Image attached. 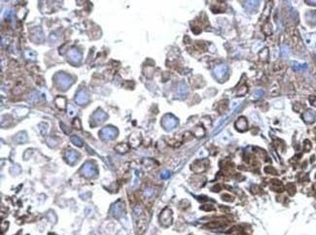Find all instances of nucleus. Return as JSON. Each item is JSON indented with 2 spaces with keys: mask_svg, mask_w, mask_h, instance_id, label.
I'll return each instance as SVG.
<instances>
[{
  "mask_svg": "<svg viewBox=\"0 0 316 235\" xmlns=\"http://www.w3.org/2000/svg\"><path fill=\"white\" fill-rule=\"evenodd\" d=\"M57 85L58 87H61V90H66L67 87H69L71 86V84H72V79H71L68 75L66 74H57Z\"/></svg>",
  "mask_w": 316,
  "mask_h": 235,
  "instance_id": "1",
  "label": "nucleus"
},
{
  "mask_svg": "<svg viewBox=\"0 0 316 235\" xmlns=\"http://www.w3.org/2000/svg\"><path fill=\"white\" fill-rule=\"evenodd\" d=\"M81 172L83 173V175L86 176V177H88V178H93V177H94L95 175H97V167H95L93 163H91V162H86V163L84 164V166L82 167Z\"/></svg>",
  "mask_w": 316,
  "mask_h": 235,
  "instance_id": "2",
  "label": "nucleus"
},
{
  "mask_svg": "<svg viewBox=\"0 0 316 235\" xmlns=\"http://www.w3.org/2000/svg\"><path fill=\"white\" fill-rule=\"evenodd\" d=\"M118 134V130L113 126H107L104 127L102 130L100 131V135L101 137L105 140H111L114 139Z\"/></svg>",
  "mask_w": 316,
  "mask_h": 235,
  "instance_id": "3",
  "label": "nucleus"
},
{
  "mask_svg": "<svg viewBox=\"0 0 316 235\" xmlns=\"http://www.w3.org/2000/svg\"><path fill=\"white\" fill-rule=\"evenodd\" d=\"M163 125L165 129H168V130H169V129H172L173 127H175V125H177V121L176 119L173 117V116H171V115H166L164 119H163Z\"/></svg>",
  "mask_w": 316,
  "mask_h": 235,
  "instance_id": "4",
  "label": "nucleus"
},
{
  "mask_svg": "<svg viewBox=\"0 0 316 235\" xmlns=\"http://www.w3.org/2000/svg\"><path fill=\"white\" fill-rule=\"evenodd\" d=\"M124 204L122 202H117L114 204V206L112 208V214L115 218H121L124 215Z\"/></svg>",
  "mask_w": 316,
  "mask_h": 235,
  "instance_id": "5",
  "label": "nucleus"
},
{
  "mask_svg": "<svg viewBox=\"0 0 316 235\" xmlns=\"http://www.w3.org/2000/svg\"><path fill=\"white\" fill-rule=\"evenodd\" d=\"M171 220H172L171 211L168 209H165L162 213V215H160V222H162L164 225H169L171 224Z\"/></svg>",
  "mask_w": 316,
  "mask_h": 235,
  "instance_id": "6",
  "label": "nucleus"
},
{
  "mask_svg": "<svg viewBox=\"0 0 316 235\" xmlns=\"http://www.w3.org/2000/svg\"><path fill=\"white\" fill-rule=\"evenodd\" d=\"M227 72H228V68H227L226 65H220V66H217L215 68V70H214V73H215V76L217 77V79L219 80H222L224 77H225V75L227 74Z\"/></svg>",
  "mask_w": 316,
  "mask_h": 235,
  "instance_id": "7",
  "label": "nucleus"
},
{
  "mask_svg": "<svg viewBox=\"0 0 316 235\" xmlns=\"http://www.w3.org/2000/svg\"><path fill=\"white\" fill-rule=\"evenodd\" d=\"M65 156H66V160L67 161L70 163V164H72L74 162H76L77 160H78V158H79V154L77 152L75 151H72V150H69L66 152V155H65Z\"/></svg>",
  "mask_w": 316,
  "mask_h": 235,
  "instance_id": "8",
  "label": "nucleus"
},
{
  "mask_svg": "<svg viewBox=\"0 0 316 235\" xmlns=\"http://www.w3.org/2000/svg\"><path fill=\"white\" fill-rule=\"evenodd\" d=\"M106 117H107L106 114H105L104 112H102L101 110L97 111V112H95V113L93 114V121H94L95 122H97V123H101V122H103V121L106 120Z\"/></svg>",
  "mask_w": 316,
  "mask_h": 235,
  "instance_id": "9",
  "label": "nucleus"
},
{
  "mask_svg": "<svg viewBox=\"0 0 316 235\" xmlns=\"http://www.w3.org/2000/svg\"><path fill=\"white\" fill-rule=\"evenodd\" d=\"M76 102L82 105V104H86L87 102H89V95L85 91H80L78 94H77L76 97Z\"/></svg>",
  "mask_w": 316,
  "mask_h": 235,
  "instance_id": "10",
  "label": "nucleus"
},
{
  "mask_svg": "<svg viewBox=\"0 0 316 235\" xmlns=\"http://www.w3.org/2000/svg\"><path fill=\"white\" fill-rule=\"evenodd\" d=\"M302 117H303V120H305V121L310 123V122H313L315 121L316 114L313 112L312 110H308V111H306L305 114H303Z\"/></svg>",
  "mask_w": 316,
  "mask_h": 235,
  "instance_id": "11",
  "label": "nucleus"
},
{
  "mask_svg": "<svg viewBox=\"0 0 316 235\" xmlns=\"http://www.w3.org/2000/svg\"><path fill=\"white\" fill-rule=\"evenodd\" d=\"M68 56L73 62H79L81 60V55L77 50H71L68 52Z\"/></svg>",
  "mask_w": 316,
  "mask_h": 235,
  "instance_id": "12",
  "label": "nucleus"
},
{
  "mask_svg": "<svg viewBox=\"0 0 316 235\" xmlns=\"http://www.w3.org/2000/svg\"><path fill=\"white\" fill-rule=\"evenodd\" d=\"M235 127L238 129V130L244 131L247 128V121H246V120L244 119V117H240V119H238V121L235 122Z\"/></svg>",
  "mask_w": 316,
  "mask_h": 235,
  "instance_id": "13",
  "label": "nucleus"
},
{
  "mask_svg": "<svg viewBox=\"0 0 316 235\" xmlns=\"http://www.w3.org/2000/svg\"><path fill=\"white\" fill-rule=\"evenodd\" d=\"M115 149L116 151H118L119 152H122V154H124V152H128V145L127 143H121V144H119L115 147Z\"/></svg>",
  "mask_w": 316,
  "mask_h": 235,
  "instance_id": "14",
  "label": "nucleus"
},
{
  "mask_svg": "<svg viewBox=\"0 0 316 235\" xmlns=\"http://www.w3.org/2000/svg\"><path fill=\"white\" fill-rule=\"evenodd\" d=\"M71 142H72L77 147H82L83 146V141L78 136H72V137H71Z\"/></svg>",
  "mask_w": 316,
  "mask_h": 235,
  "instance_id": "15",
  "label": "nucleus"
},
{
  "mask_svg": "<svg viewBox=\"0 0 316 235\" xmlns=\"http://www.w3.org/2000/svg\"><path fill=\"white\" fill-rule=\"evenodd\" d=\"M16 139H17L18 142L25 143V142H26V140H27V136H26V134L25 132H22V133L18 134V136H17Z\"/></svg>",
  "mask_w": 316,
  "mask_h": 235,
  "instance_id": "16",
  "label": "nucleus"
},
{
  "mask_svg": "<svg viewBox=\"0 0 316 235\" xmlns=\"http://www.w3.org/2000/svg\"><path fill=\"white\" fill-rule=\"evenodd\" d=\"M186 92H187V87H186V86L183 85V84H181V85L179 86V89H178V91H177V94H178V95H180V97H182L183 95L186 94Z\"/></svg>",
  "mask_w": 316,
  "mask_h": 235,
  "instance_id": "17",
  "label": "nucleus"
},
{
  "mask_svg": "<svg viewBox=\"0 0 316 235\" xmlns=\"http://www.w3.org/2000/svg\"><path fill=\"white\" fill-rule=\"evenodd\" d=\"M292 67H293L294 70H302V69H306V64H299L297 62H292Z\"/></svg>",
  "mask_w": 316,
  "mask_h": 235,
  "instance_id": "18",
  "label": "nucleus"
},
{
  "mask_svg": "<svg viewBox=\"0 0 316 235\" xmlns=\"http://www.w3.org/2000/svg\"><path fill=\"white\" fill-rule=\"evenodd\" d=\"M263 94H264V92L262 91H257L255 92L254 96H255L256 98H260V97H261L262 95H263Z\"/></svg>",
  "mask_w": 316,
  "mask_h": 235,
  "instance_id": "19",
  "label": "nucleus"
},
{
  "mask_svg": "<svg viewBox=\"0 0 316 235\" xmlns=\"http://www.w3.org/2000/svg\"><path fill=\"white\" fill-rule=\"evenodd\" d=\"M169 176H170V174H169L168 171H164L162 173V178H164V179H168Z\"/></svg>",
  "mask_w": 316,
  "mask_h": 235,
  "instance_id": "20",
  "label": "nucleus"
},
{
  "mask_svg": "<svg viewBox=\"0 0 316 235\" xmlns=\"http://www.w3.org/2000/svg\"><path fill=\"white\" fill-rule=\"evenodd\" d=\"M145 195L146 196H151L152 195H153V190H151V189H147L146 191H145Z\"/></svg>",
  "mask_w": 316,
  "mask_h": 235,
  "instance_id": "21",
  "label": "nucleus"
},
{
  "mask_svg": "<svg viewBox=\"0 0 316 235\" xmlns=\"http://www.w3.org/2000/svg\"><path fill=\"white\" fill-rule=\"evenodd\" d=\"M309 100H310L311 101V103H312V105H313V106H315L316 107V97H310V99H309Z\"/></svg>",
  "mask_w": 316,
  "mask_h": 235,
  "instance_id": "22",
  "label": "nucleus"
}]
</instances>
